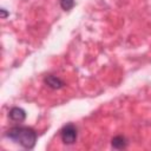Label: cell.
Wrapping results in <instances>:
<instances>
[{
    "label": "cell",
    "mask_w": 151,
    "mask_h": 151,
    "mask_svg": "<svg viewBox=\"0 0 151 151\" xmlns=\"http://www.w3.org/2000/svg\"><path fill=\"white\" fill-rule=\"evenodd\" d=\"M60 137H61V140L64 144H66V145L74 144L77 140V137H78L77 127L73 124L65 125L60 131Z\"/></svg>",
    "instance_id": "7a4b0ae2"
},
{
    "label": "cell",
    "mask_w": 151,
    "mask_h": 151,
    "mask_svg": "<svg viewBox=\"0 0 151 151\" xmlns=\"http://www.w3.org/2000/svg\"><path fill=\"white\" fill-rule=\"evenodd\" d=\"M6 136L25 149H32L37 142L35 131L27 126H14L7 131Z\"/></svg>",
    "instance_id": "6da1fadb"
},
{
    "label": "cell",
    "mask_w": 151,
    "mask_h": 151,
    "mask_svg": "<svg viewBox=\"0 0 151 151\" xmlns=\"http://www.w3.org/2000/svg\"><path fill=\"white\" fill-rule=\"evenodd\" d=\"M126 144H127V142L123 136H116L112 139V146L114 149H118V150L124 149V147H126Z\"/></svg>",
    "instance_id": "5b68a950"
},
{
    "label": "cell",
    "mask_w": 151,
    "mask_h": 151,
    "mask_svg": "<svg viewBox=\"0 0 151 151\" xmlns=\"http://www.w3.org/2000/svg\"><path fill=\"white\" fill-rule=\"evenodd\" d=\"M45 83L47 84L48 87L54 88V90L60 88V87L64 86V81H63L60 78H58V77H55V76H52V74H51V76H47V77L45 78Z\"/></svg>",
    "instance_id": "3957f363"
},
{
    "label": "cell",
    "mask_w": 151,
    "mask_h": 151,
    "mask_svg": "<svg viewBox=\"0 0 151 151\" xmlns=\"http://www.w3.org/2000/svg\"><path fill=\"white\" fill-rule=\"evenodd\" d=\"M8 116L14 122H22L26 118V112L20 107H13V109H11Z\"/></svg>",
    "instance_id": "277c9868"
},
{
    "label": "cell",
    "mask_w": 151,
    "mask_h": 151,
    "mask_svg": "<svg viewBox=\"0 0 151 151\" xmlns=\"http://www.w3.org/2000/svg\"><path fill=\"white\" fill-rule=\"evenodd\" d=\"M60 6L63 9L68 11L74 6V0H60Z\"/></svg>",
    "instance_id": "8992f818"
}]
</instances>
